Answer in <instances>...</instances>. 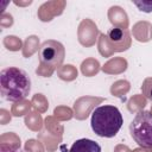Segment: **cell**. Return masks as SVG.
Instances as JSON below:
<instances>
[{
  "label": "cell",
  "mask_w": 152,
  "mask_h": 152,
  "mask_svg": "<svg viewBox=\"0 0 152 152\" xmlns=\"http://www.w3.org/2000/svg\"><path fill=\"white\" fill-rule=\"evenodd\" d=\"M122 122V115L114 106H100L91 113V128L99 137H115Z\"/></svg>",
  "instance_id": "cell-2"
},
{
  "label": "cell",
  "mask_w": 152,
  "mask_h": 152,
  "mask_svg": "<svg viewBox=\"0 0 152 152\" xmlns=\"http://www.w3.org/2000/svg\"><path fill=\"white\" fill-rule=\"evenodd\" d=\"M57 75L63 81H72L77 77V70L74 65L66 64V65H62L57 70Z\"/></svg>",
  "instance_id": "cell-18"
},
{
  "label": "cell",
  "mask_w": 152,
  "mask_h": 152,
  "mask_svg": "<svg viewBox=\"0 0 152 152\" xmlns=\"http://www.w3.org/2000/svg\"><path fill=\"white\" fill-rule=\"evenodd\" d=\"M101 69L106 74H121L127 69V61L122 57H114L104 63Z\"/></svg>",
  "instance_id": "cell-12"
},
{
  "label": "cell",
  "mask_w": 152,
  "mask_h": 152,
  "mask_svg": "<svg viewBox=\"0 0 152 152\" xmlns=\"http://www.w3.org/2000/svg\"><path fill=\"white\" fill-rule=\"evenodd\" d=\"M127 106L129 112H140L146 106V97H144V95H134L129 99Z\"/></svg>",
  "instance_id": "cell-22"
},
{
  "label": "cell",
  "mask_w": 152,
  "mask_h": 152,
  "mask_svg": "<svg viewBox=\"0 0 152 152\" xmlns=\"http://www.w3.org/2000/svg\"><path fill=\"white\" fill-rule=\"evenodd\" d=\"M53 114H55V118L58 119V120H70L72 116H74V113L72 110L69 108V107H65V106H58L55 108L53 110Z\"/></svg>",
  "instance_id": "cell-25"
},
{
  "label": "cell",
  "mask_w": 152,
  "mask_h": 152,
  "mask_svg": "<svg viewBox=\"0 0 152 152\" xmlns=\"http://www.w3.org/2000/svg\"><path fill=\"white\" fill-rule=\"evenodd\" d=\"M13 21H14L13 20V17L10 13L2 12L0 14V25L2 27H10V26H12L13 25Z\"/></svg>",
  "instance_id": "cell-29"
},
{
  "label": "cell",
  "mask_w": 152,
  "mask_h": 152,
  "mask_svg": "<svg viewBox=\"0 0 152 152\" xmlns=\"http://www.w3.org/2000/svg\"><path fill=\"white\" fill-rule=\"evenodd\" d=\"M39 38L37 36H30L25 39L23 45V56L28 58L31 57L37 50H39Z\"/></svg>",
  "instance_id": "cell-14"
},
{
  "label": "cell",
  "mask_w": 152,
  "mask_h": 152,
  "mask_svg": "<svg viewBox=\"0 0 152 152\" xmlns=\"http://www.w3.org/2000/svg\"><path fill=\"white\" fill-rule=\"evenodd\" d=\"M11 114L8 110L6 109H0V124L1 125H6L7 122L11 121Z\"/></svg>",
  "instance_id": "cell-31"
},
{
  "label": "cell",
  "mask_w": 152,
  "mask_h": 152,
  "mask_svg": "<svg viewBox=\"0 0 152 152\" xmlns=\"http://www.w3.org/2000/svg\"><path fill=\"white\" fill-rule=\"evenodd\" d=\"M2 43H4L5 48L7 50H10V51H18L19 49H23L21 45H24L21 43V39L18 38V37H15V36H6L4 38V42Z\"/></svg>",
  "instance_id": "cell-24"
},
{
  "label": "cell",
  "mask_w": 152,
  "mask_h": 152,
  "mask_svg": "<svg viewBox=\"0 0 152 152\" xmlns=\"http://www.w3.org/2000/svg\"><path fill=\"white\" fill-rule=\"evenodd\" d=\"M15 5H18V6H26V5H31L32 4V1L31 0H28V1H25V2H23V1H17V0H14L13 1Z\"/></svg>",
  "instance_id": "cell-34"
},
{
  "label": "cell",
  "mask_w": 152,
  "mask_h": 152,
  "mask_svg": "<svg viewBox=\"0 0 152 152\" xmlns=\"http://www.w3.org/2000/svg\"><path fill=\"white\" fill-rule=\"evenodd\" d=\"M133 4L141 11V12H146L150 13L152 12V0H133Z\"/></svg>",
  "instance_id": "cell-28"
},
{
  "label": "cell",
  "mask_w": 152,
  "mask_h": 152,
  "mask_svg": "<svg viewBox=\"0 0 152 152\" xmlns=\"http://www.w3.org/2000/svg\"><path fill=\"white\" fill-rule=\"evenodd\" d=\"M39 139L43 140V142L45 144L48 151H55V150L57 148L58 142L61 141L62 138L55 137V135L50 134L48 131H45V132H40V133H39Z\"/></svg>",
  "instance_id": "cell-19"
},
{
  "label": "cell",
  "mask_w": 152,
  "mask_h": 152,
  "mask_svg": "<svg viewBox=\"0 0 152 152\" xmlns=\"http://www.w3.org/2000/svg\"><path fill=\"white\" fill-rule=\"evenodd\" d=\"M0 145L14 148V150H20V139L15 133L7 132L1 134L0 137Z\"/></svg>",
  "instance_id": "cell-17"
},
{
  "label": "cell",
  "mask_w": 152,
  "mask_h": 152,
  "mask_svg": "<svg viewBox=\"0 0 152 152\" xmlns=\"http://www.w3.org/2000/svg\"><path fill=\"white\" fill-rule=\"evenodd\" d=\"M132 38L127 28L113 27L99 37V52L103 57H110L114 52H122L131 46Z\"/></svg>",
  "instance_id": "cell-3"
},
{
  "label": "cell",
  "mask_w": 152,
  "mask_h": 152,
  "mask_svg": "<svg viewBox=\"0 0 152 152\" xmlns=\"http://www.w3.org/2000/svg\"><path fill=\"white\" fill-rule=\"evenodd\" d=\"M53 69H51V68H48V66H45V65H40L39 64V66L36 69V72L39 75V76H43V77H50L52 74H53Z\"/></svg>",
  "instance_id": "cell-30"
},
{
  "label": "cell",
  "mask_w": 152,
  "mask_h": 152,
  "mask_svg": "<svg viewBox=\"0 0 152 152\" xmlns=\"http://www.w3.org/2000/svg\"><path fill=\"white\" fill-rule=\"evenodd\" d=\"M0 152H21V151L20 150H14V148H11V147L4 146V145H0Z\"/></svg>",
  "instance_id": "cell-33"
},
{
  "label": "cell",
  "mask_w": 152,
  "mask_h": 152,
  "mask_svg": "<svg viewBox=\"0 0 152 152\" xmlns=\"http://www.w3.org/2000/svg\"><path fill=\"white\" fill-rule=\"evenodd\" d=\"M97 36H99V28L91 19L86 18L80 23L77 30V38L83 46L86 48L93 46L97 39Z\"/></svg>",
  "instance_id": "cell-6"
},
{
  "label": "cell",
  "mask_w": 152,
  "mask_h": 152,
  "mask_svg": "<svg viewBox=\"0 0 152 152\" xmlns=\"http://www.w3.org/2000/svg\"><path fill=\"white\" fill-rule=\"evenodd\" d=\"M102 101H103L102 97L82 96V97H80L78 100H76V102H75V104H74V110H75V114H74V115L76 116V119L83 120V119H86V118L90 114L91 109H93L96 104L101 103Z\"/></svg>",
  "instance_id": "cell-8"
},
{
  "label": "cell",
  "mask_w": 152,
  "mask_h": 152,
  "mask_svg": "<svg viewBox=\"0 0 152 152\" xmlns=\"http://www.w3.org/2000/svg\"><path fill=\"white\" fill-rule=\"evenodd\" d=\"M32 107V103L31 101L28 100H20V101H17L12 104V108H11V113L12 115L14 116H23V115H27L30 113V109Z\"/></svg>",
  "instance_id": "cell-16"
},
{
  "label": "cell",
  "mask_w": 152,
  "mask_h": 152,
  "mask_svg": "<svg viewBox=\"0 0 152 152\" xmlns=\"http://www.w3.org/2000/svg\"><path fill=\"white\" fill-rule=\"evenodd\" d=\"M66 2L64 0H51L42 4L38 8V18L42 21H50L56 15H61L65 8Z\"/></svg>",
  "instance_id": "cell-7"
},
{
  "label": "cell",
  "mask_w": 152,
  "mask_h": 152,
  "mask_svg": "<svg viewBox=\"0 0 152 152\" xmlns=\"http://www.w3.org/2000/svg\"><path fill=\"white\" fill-rule=\"evenodd\" d=\"M45 128H46V131H48L50 134H52V135H55V137L62 138L63 126L59 125V124L55 120L53 116H48V118L45 119Z\"/></svg>",
  "instance_id": "cell-20"
},
{
  "label": "cell",
  "mask_w": 152,
  "mask_h": 152,
  "mask_svg": "<svg viewBox=\"0 0 152 152\" xmlns=\"http://www.w3.org/2000/svg\"><path fill=\"white\" fill-rule=\"evenodd\" d=\"M134 141L142 148H152V110H140L129 125Z\"/></svg>",
  "instance_id": "cell-4"
},
{
  "label": "cell",
  "mask_w": 152,
  "mask_h": 152,
  "mask_svg": "<svg viewBox=\"0 0 152 152\" xmlns=\"http://www.w3.org/2000/svg\"><path fill=\"white\" fill-rule=\"evenodd\" d=\"M133 37L139 42H148L152 39V24L148 21H138L132 28Z\"/></svg>",
  "instance_id": "cell-10"
},
{
  "label": "cell",
  "mask_w": 152,
  "mask_h": 152,
  "mask_svg": "<svg viewBox=\"0 0 152 152\" xmlns=\"http://www.w3.org/2000/svg\"><path fill=\"white\" fill-rule=\"evenodd\" d=\"M141 91H142V95L152 102V77H147L144 80L141 84Z\"/></svg>",
  "instance_id": "cell-27"
},
{
  "label": "cell",
  "mask_w": 152,
  "mask_h": 152,
  "mask_svg": "<svg viewBox=\"0 0 152 152\" xmlns=\"http://www.w3.org/2000/svg\"><path fill=\"white\" fill-rule=\"evenodd\" d=\"M128 90H129V82H128V81H125V80L116 81V82L113 83V86L110 87V93H112V95L118 96V97H122Z\"/></svg>",
  "instance_id": "cell-21"
},
{
  "label": "cell",
  "mask_w": 152,
  "mask_h": 152,
  "mask_svg": "<svg viewBox=\"0 0 152 152\" xmlns=\"http://www.w3.org/2000/svg\"><path fill=\"white\" fill-rule=\"evenodd\" d=\"M38 56L40 65H45L53 70H58L64 61L65 49L62 43L53 39H48L40 45L38 50Z\"/></svg>",
  "instance_id": "cell-5"
},
{
  "label": "cell",
  "mask_w": 152,
  "mask_h": 152,
  "mask_svg": "<svg viewBox=\"0 0 152 152\" xmlns=\"http://www.w3.org/2000/svg\"><path fill=\"white\" fill-rule=\"evenodd\" d=\"M25 152H45L43 144L37 139H28L25 142Z\"/></svg>",
  "instance_id": "cell-26"
},
{
  "label": "cell",
  "mask_w": 152,
  "mask_h": 152,
  "mask_svg": "<svg viewBox=\"0 0 152 152\" xmlns=\"http://www.w3.org/2000/svg\"><path fill=\"white\" fill-rule=\"evenodd\" d=\"M25 125L27 128H30L33 132H39L43 128V119L39 113L37 112H30L25 116Z\"/></svg>",
  "instance_id": "cell-13"
},
{
  "label": "cell",
  "mask_w": 152,
  "mask_h": 152,
  "mask_svg": "<svg viewBox=\"0 0 152 152\" xmlns=\"http://www.w3.org/2000/svg\"><path fill=\"white\" fill-rule=\"evenodd\" d=\"M108 19L114 25V27L127 28L128 27V15L126 11L120 6H112L108 10Z\"/></svg>",
  "instance_id": "cell-9"
},
{
  "label": "cell",
  "mask_w": 152,
  "mask_h": 152,
  "mask_svg": "<svg viewBox=\"0 0 152 152\" xmlns=\"http://www.w3.org/2000/svg\"><path fill=\"white\" fill-rule=\"evenodd\" d=\"M100 63L95 58H87L81 64V71L84 76H94L100 71Z\"/></svg>",
  "instance_id": "cell-15"
},
{
  "label": "cell",
  "mask_w": 152,
  "mask_h": 152,
  "mask_svg": "<svg viewBox=\"0 0 152 152\" xmlns=\"http://www.w3.org/2000/svg\"><path fill=\"white\" fill-rule=\"evenodd\" d=\"M133 152H148V151H146V150H142V147H141V148H137V150H134Z\"/></svg>",
  "instance_id": "cell-35"
},
{
  "label": "cell",
  "mask_w": 152,
  "mask_h": 152,
  "mask_svg": "<svg viewBox=\"0 0 152 152\" xmlns=\"http://www.w3.org/2000/svg\"><path fill=\"white\" fill-rule=\"evenodd\" d=\"M114 152H133V151H131L126 145H118L116 147H115V150H114Z\"/></svg>",
  "instance_id": "cell-32"
},
{
  "label": "cell",
  "mask_w": 152,
  "mask_h": 152,
  "mask_svg": "<svg viewBox=\"0 0 152 152\" xmlns=\"http://www.w3.org/2000/svg\"><path fill=\"white\" fill-rule=\"evenodd\" d=\"M31 103H32V107L36 110H38V113L46 112V109L49 107V102H48L46 97L43 94H36V95H33V97L31 100Z\"/></svg>",
  "instance_id": "cell-23"
},
{
  "label": "cell",
  "mask_w": 152,
  "mask_h": 152,
  "mask_svg": "<svg viewBox=\"0 0 152 152\" xmlns=\"http://www.w3.org/2000/svg\"><path fill=\"white\" fill-rule=\"evenodd\" d=\"M0 90L2 97L7 101L24 100L31 90L30 76L19 68H6L0 72Z\"/></svg>",
  "instance_id": "cell-1"
},
{
  "label": "cell",
  "mask_w": 152,
  "mask_h": 152,
  "mask_svg": "<svg viewBox=\"0 0 152 152\" xmlns=\"http://www.w3.org/2000/svg\"><path fill=\"white\" fill-rule=\"evenodd\" d=\"M69 152H101V147L90 139H78L71 145Z\"/></svg>",
  "instance_id": "cell-11"
}]
</instances>
